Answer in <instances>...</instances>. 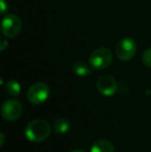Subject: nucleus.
I'll list each match as a JSON object with an SVG mask.
<instances>
[{
  "mask_svg": "<svg viewBox=\"0 0 151 152\" xmlns=\"http://www.w3.org/2000/svg\"><path fill=\"white\" fill-rule=\"evenodd\" d=\"M25 137L30 142L39 143L44 141L51 134V126L46 120L36 119L30 121L24 130Z\"/></svg>",
  "mask_w": 151,
  "mask_h": 152,
  "instance_id": "1",
  "label": "nucleus"
},
{
  "mask_svg": "<svg viewBox=\"0 0 151 152\" xmlns=\"http://www.w3.org/2000/svg\"><path fill=\"white\" fill-rule=\"evenodd\" d=\"M113 60V54L108 48H98L90 55L89 63L93 69L101 70L107 68Z\"/></svg>",
  "mask_w": 151,
  "mask_h": 152,
  "instance_id": "2",
  "label": "nucleus"
},
{
  "mask_svg": "<svg viewBox=\"0 0 151 152\" xmlns=\"http://www.w3.org/2000/svg\"><path fill=\"white\" fill-rule=\"evenodd\" d=\"M50 88L44 82H37L31 85L27 91V99L32 104H40L48 99Z\"/></svg>",
  "mask_w": 151,
  "mask_h": 152,
  "instance_id": "3",
  "label": "nucleus"
},
{
  "mask_svg": "<svg viewBox=\"0 0 151 152\" xmlns=\"http://www.w3.org/2000/svg\"><path fill=\"white\" fill-rule=\"evenodd\" d=\"M22 29L21 19L16 15L9 14L5 16L1 23V31L5 37L14 38L18 36Z\"/></svg>",
  "mask_w": 151,
  "mask_h": 152,
  "instance_id": "4",
  "label": "nucleus"
},
{
  "mask_svg": "<svg viewBox=\"0 0 151 152\" xmlns=\"http://www.w3.org/2000/svg\"><path fill=\"white\" fill-rule=\"evenodd\" d=\"M137 53L136 42L131 37H125L119 40L116 46V56L121 61H129Z\"/></svg>",
  "mask_w": 151,
  "mask_h": 152,
  "instance_id": "5",
  "label": "nucleus"
},
{
  "mask_svg": "<svg viewBox=\"0 0 151 152\" xmlns=\"http://www.w3.org/2000/svg\"><path fill=\"white\" fill-rule=\"evenodd\" d=\"M22 104L18 99H8L1 107V115L5 120L15 121L22 114Z\"/></svg>",
  "mask_w": 151,
  "mask_h": 152,
  "instance_id": "6",
  "label": "nucleus"
},
{
  "mask_svg": "<svg viewBox=\"0 0 151 152\" xmlns=\"http://www.w3.org/2000/svg\"><path fill=\"white\" fill-rule=\"evenodd\" d=\"M96 88L101 94L105 96H112L117 91L116 80L110 75H104L97 79Z\"/></svg>",
  "mask_w": 151,
  "mask_h": 152,
  "instance_id": "7",
  "label": "nucleus"
},
{
  "mask_svg": "<svg viewBox=\"0 0 151 152\" xmlns=\"http://www.w3.org/2000/svg\"><path fill=\"white\" fill-rule=\"evenodd\" d=\"M90 152H115L114 146L108 140H97L92 144Z\"/></svg>",
  "mask_w": 151,
  "mask_h": 152,
  "instance_id": "8",
  "label": "nucleus"
},
{
  "mask_svg": "<svg viewBox=\"0 0 151 152\" xmlns=\"http://www.w3.org/2000/svg\"><path fill=\"white\" fill-rule=\"evenodd\" d=\"M73 69H74V72H75L76 75H78L79 77H86L91 72L90 66H89L86 62L81 61V60L74 63Z\"/></svg>",
  "mask_w": 151,
  "mask_h": 152,
  "instance_id": "9",
  "label": "nucleus"
},
{
  "mask_svg": "<svg viewBox=\"0 0 151 152\" xmlns=\"http://www.w3.org/2000/svg\"><path fill=\"white\" fill-rule=\"evenodd\" d=\"M69 127H71L69 122L65 118H58L54 123V132L59 134H62L67 132L69 129Z\"/></svg>",
  "mask_w": 151,
  "mask_h": 152,
  "instance_id": "10",
  "label": "nucleus"
},
{
  "mask_svg": "<svg viewBox=\"0 0 151 152\" xmlns=\"http://www.w3.org/2000/svg\"><path fill=\"white\" fill-rule=\"evenodd\" d=\"M5 90L8 94H9V95L18 96L21 92V85L18 81L9 80L5 84Z\"/></svg>",
  "mask_w": 151,
  "mask_h": 152,
  "instance_id": "11",
  "label": "nucleus"
},
{
  "mask_svg": "<svg viewBox=\"0 0 151 152\" xmlns=\"http://www.w3.org/2000/svg\"><path fill=\"white\" fill-rule=\"evenodd\" d=\"M142 61L147 67H151V48L147 49L145 52L143 53L142 56Z\"/></svg>",
  "mask_w": 151,
  "mask_h": 152,
  "instance_id": "12",
  "label": "nucleus"
},
{
  "mask_svg": "<svg viewBox=\"0 0 151 152\" xmlns=\"http://www.w3.org/2000/svg\"><path fill=\"white\" fill-rule=\"evenodd\" d=\"M0 44H1V47H0V50H1V51H4V50H5L6 47H7V42H6V40L4 39V38H1V42H0Z\"/></svg>",
  "mask_w": 151,
  "mask_h": 152,
  "instance_id": "13",
  "label": "nucleus"
},
{
  "mask_svg": "<svg viewBox=\"0 0 151 152\" xmlns=\"http://www.w3.org/2000/svg\"><path fill=\"white\" fill-rule=\"evenodd\" d=\"M6 10V3L5 0H1V14H4Z\"/></svg>",
  "mask_w": 151,
  "mask_h": 152,
  "instance_id": "14",
  "label": "nucleus"
},
{
  "mask_svg": "<svg viewBox=\"0 0 151 152\" xmlns=\"http://www.w3.org/2000/svg\"><path fill=\"white\" fill-rule=\"evenodd\" d=\"M4 134L3 132H0V147L3 146V143H4Z\"/></svg>",
  "mask_w": 151,
  "mask_h": 152,
  "instance_id": "15",
  "label": "nucleus"
},
{
  "mask_svg": "<svg viewBox=\"0 0 151 152\" xmlns=\"http://www.w3.org/2000/svg\"><path fill=\"white\" fill-rule=\"evenodd\" d=\"M69 152H84V151H82V150H79V149H75V150H71Z\"/></svg>",
  "mask_w": 151,
  "mask_h": 152,
  "instance_id": "16",
  "label": "nucleus"
},
{
  "mask_svg": "<svg viewBox=\"0 0 151 152\" xmlns=\"http://www.w3.org/2000/svg\"><path fill=\"white\" fill-rule=\"evenodd\" d=\"M150 94H151V90H150Z\"/></svg>",
  "mask_w": 151,
  "mask_h": 152,
  "instance_id": "17",
  "label": "nucleus"
}]
</instances>
